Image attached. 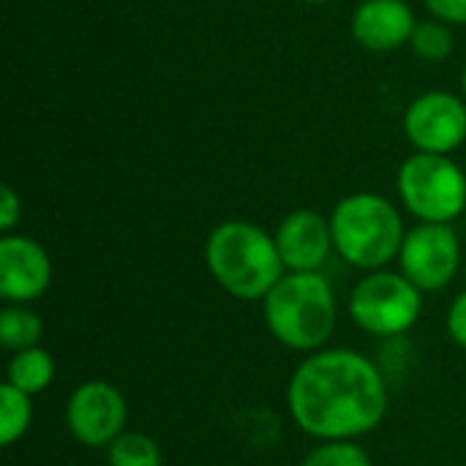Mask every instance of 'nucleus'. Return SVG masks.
I'll return each mask as SVG.
<instances>
[{"label": "nucleus", "mask_w": 466, "mask_h": 466, "mask_svg": "<svg viewBox=\"0 0 466 466\" xmlns=\"http://www.w3.org/2000/svg\"><path fill=\"white\" fill-rule=\"evenodd\" d=\"M423 309V292L404 276L393 270L366 273L350 292L352 322L380 339H393L407 333Z\"/></svg>", "instance_id": "423d86ee"}, {"label": "nucleus", "mask_w": 466, "mask_h": 466, "mask_svg": "<svg viewBox=\"0 0 466 466\" xmlns=\"http://www.w3.org/2000/svg\"><path fill=\"white\" fill-rule=\"evenodd\" d=\"M330 232L336 254L360 270H385L399 259L407 238L401 213L396 205L371 191L344 197L330 213Z\"/></svg>", "instance_id": "20e7f679"}, {"label": "nucleus", "mask_w": 466, "mask_h": 466, "mask_svg": "<svg viewBox=\"0 0 466 466\" xmlns=\"http://www.w3.org/2000/svg\"><path fill=\"white\" fill-rule=\"evenodd\" d=\"M270 336L292 352H319L339 322L336 292L328 279L314 273H284L262 300Z\"/></svg>", "instance_id": "7ed1b4c3"}, {"label": "nucleus", "mask_w": 466, "mask_h": 466, "mask_svg": "<svg viewBox=\"0 0 466 466\" xmlns=\"http://www.w3.org/2000/svg\"><path fill=\"white\" fill-rule=\"evenodd\" d=\"M434 19L445 25H466V0H423Z\"/></svg>", "instance_id": "aec40b11"}, {"label": "nucleus", "mask_w": 466, "mask_h": 466, "mask_svg": "<svg viewBox=\"0 0 466 466\" xmlns=\"http://www.w3.org/2000/svg\"><path fill=\"white\" fill-rule=\"evenodd\" d=\"M205 265L213 281L232 298L254 303L287 273L276 238L251 221H224L205 243Z\"/></svg>", "instance_id": "f03ea898"}, {"label": "nucleus", "mask_w": 466, "mask_h": 466, "mask_svg": "<svg viewBox=\"0 0 466 466\" xmlns=\"http://www.w3.org/2000/svg\"><path fill=\"white\" fill-rule=\"evenodd\" d=\"M461 87H464V98H466V66H464V76H461Z\"/></svg>", "instance_id": "5701e85b"}, {"label": "nucleus", "mask_w": 466, "mask_h": 466, "mask_svg": "<svg viewBox=\"0 0 466 466\" xmlns=\"http://www.w3.org/2000/svg\"><path fill=\"white\" fill-rule=\"evenodd\" d=\"M109 466H161V451L153 437L142 431H123L106 448Z\"/></svg>", "instance_id": "dca6fc26"}, {"label": "nucleus", "mask_w": 466, "mask_h": 466, "mask_svg": "<svg viewBox=\"0 0 466 466\" xmlns=\"http://www.w3.org/2000/svg\"><path fill=\"white\" fill-rule=\"evenodd\" d=\"M401 273L420 292L445 289L461 268V240L451 224H418L399 251Z\"/></svg>", "instance_id": "0eeeda50"}, {"label": "nucleus", "mask_w": 466, "mask_h": 466, "mask_svg": "<svg viewBox=\"0 0 466 466\" xmlns=\"http://www.w3.org/2000/svg\"><path fill=\"white\" fill-rule=\"evenodd\" d=\"M404 137L415 153L451 156L466 142V101L445 90L418 96L404 112Z\"/></svg>", "instance_id": "1a4fd4ad"}, {"label": "nucleus", "mask_w": 466, "mask_h": 466, "mask_svg": "<svg viewBox=\"0 0 466 466\" xmlns=\"http://www.w3.org/2000/svg\"><path fill=\"white\" fill-rule=\"evenodd\" d=\"M410 46H412V52L418 57L437 63V60H445L453 52V33L440 19H423V22L415 25Z\"/></svg>", "instance_id": "f3484780"}, {"label": "nucleus", "mask_w": 466, "mask_h": 466, "mask_svg": "<svg viewBox=\"0 0 466 466\" xmlns=\"http://www.w3.org/2000/svg\"><path fill=\"white\" fill-rule=\"evenodd\" d=\"M448 336L453 339V344H459L466 350V289L456 295V300L451 303L448 311Z\"/></svg>", "instance_id": "412c9836"}, {"label": "nucleus", "mask_w": 466, "mask_h": 466, "mask_svg": "<svg viewBox=\"0 0 466 466\" xmlns=\"http://www.w3.org/2000/svg\"><path fill=\"white\" fill-rule=\"evenodd\" d=\"M52 380H55V358L44 347L14 352L5 366V382L27 396L44 393L52 385Z\"/></svg>", "instance_id": "ddd939ff"}, {"label": "nucleus", "mask_w": 466, "mask_h": 466, "mask_svg": "<svg viewBox=\"0 0 466 466\" xmlns=\"http://www.w3.org/2000/svg\"><path fill=\"white\" fill-rule=\"evenodd\" d=\"M33 396L22 393L14 385L0 388V445L11 448L16 440H22L33 423Z\"/></svg>", "instance_id": "2eb2a0df"}, {"label": "nucleus", "mask_w": 466, "mask_h": 466, "mask_svg": "<svg viewBox=\"0 0 466 466\" xmlns=\"http://www.w3.org/2000/svg\"><path fill=\"white\" fill-rule=\"evenodd\" d=\"M300 466H374L371 456L355 445V440H339V442H322L317 445Z\"/></svg>", "instance_id": "a211bd4d"}, {"label": "nucleus", "mask_w": 466, "mask_h": 466, "mask_svg": "<svg viewBox=\"0 0 466 466\" xmlns=\"http://www.w3.org/2000/svg\"><path fill=\"white\" fill-rule=\"evenodd\" d=\"M295 426L319 440H358L388 415V382L377 363L355 350H319L306 355L287 385Z\"/></svg>", "instance_id": "f257e3e1"}, {"label": "nucleus", "mask_w": 466, "mask_h": 466, "mask_svg": "<svg viewBox=\"0 0 466 466\" xmlns=\"http://www.w3.org/2000/svg\"><path fill=\"white\" fill-rule=\"evenodd\" d=\"M44 336V319L30 309L19 303H8L0 311V347L5 352H22L30 347H38Z\"/></svg>", "instance_id": "4468645a"}, {"label": "nucleus", "mask_w": 466, "mask_h": 466, "mask_svg": "<svg viewBox=\"0 0 466 466\" xmlns=\"http://www.w3.org/2000/svg\"><path fill=\"white\" fill-rule=\"evenodd\" d=\"M126 420L128 404L123 393L104 380L82 382L66 404V426L85 448H109L126 431Z\"/></svg>", "instance_id": "6e6552de"}, {"label": "nucleus", "mask_w": 466, "mask_h": 466, "mask_svg": "<svg viewBox=\"0 0 466 466\" xmlns=\"http://www.w3.org/2000/svg\"><path fill=\"white\" fill-rule=\"evenodd\" d=\"M52 284V259L46 248L27 235L0 238V298L27 306Z\"/></svg>", "instance_id": "9d476101"}, {"label": "nucleus", "mask_w": 466, "mask_h": 466, "mask_svg": "<svg viewBox=\"0 0 466 466\" xmlns=\"http://www.w3.org/2000/svg\"><path fill=\"white\" fill-rule=\"evenodd\" d=\"M396 188L420 224H453L466 208V175L451 156L412 153L399 169Z\"/></svg>", "instance_id": "39448f33"}, {"label": "nucleus", "mask_w": 466, "mask_h": 466, "mask_svg": "<svg viewBox=\"0 0 466 466\" xmlns=\"http://www.w3.org/2000/svg\"><path fill=\"white\" fill-rule=\"evenodd\" d=\"M303 3H314V5H319V3H330V0H303Z\"/></svg>", "instance_id": "4be33fe9"}, {"label": "nucleus", "mask_w": 466, "mask_h": 466, "mask_svg": "<svg viewBox=\"0 0 466 466\" xmlns=\"http://www.w3.org/2000/svg\"><path fill=\"white\" fill-rule=\"evenodd\" d=\"M273 238L287 273H314L336 251L330 218L311 208H300L284 216Z\"/></svg>", "instance_id": "9b49d317"}, {"label": "nucleus", "mask_w": 466, "mask_h": 466, "mask_svg": "<svg viewBox=\"0 0 466 466\" xmlns=\"http://www.w3.org/2000/svg\"><path fill=\"white\" fill-rule=\"evenodd\" d=\"M415 25L407 0H363L352 14V35L371 52H390L410 44Z\"/></svg>", "instance_id": "f8f14e48"}, {"label": "nucleus", "mask_w": 466, "mask_h": 466, "mask_svg": "<svg viewBox=\"0 0 466 466\" xmlns=\"http://www.w3.org/2000/svg\"><path fill=\"white\" fill-rule=\"evenodd\" d=\"M22 218V199L16 197V191L11 186L0 188V229L3 235H11V229L16 227V221Z\"/></svg>", "instance_id": "6ab92c4d"}]
</instances>
